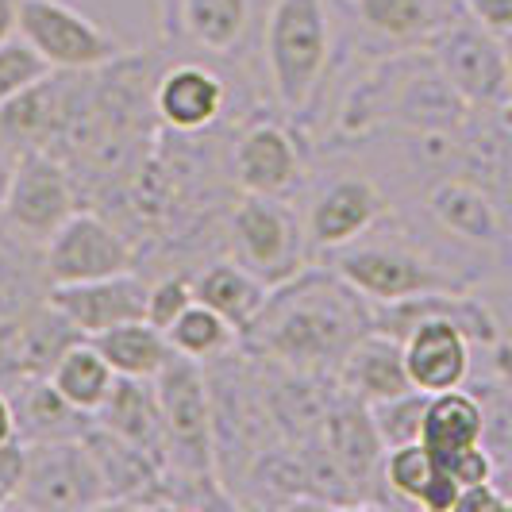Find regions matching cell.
Listing matches in <instances>:
<instances>
[{"mask_svg": "<svg viewBox=\"0 0 512 512\" xmlns=\"http://www.w3.org/2000/svg\"><path fill=\"white\" fill-rule=\"evenodd\" d=\"M147 293H151V282L139 270H124V274H108V278H93V282L51 285L47 301L85 339H93L108 328L147 320Z\"/></svg>", "mask_w": 512, "mask_h": 512, "instance_id": "9a60e30c", "label": "cell"}, {"mask_svg": "<svg viewBox=\"0 0 512 512\" xmlns=\"http://www.w3.org/2000/svg\"><path fill=\"white\" fill-rule=\"evenodd\" d=\"M77 208L81 193L66 162L51 151H20L8 201L0 208V228L31 247H43Z\"/></svg>", "mask_w": 512, "mask_h": 512, "instance_id": "ba28073f", "label": "cell"}, {"mask_svg": "<svg viewBox=\"0 0 512 512\" xmlns=\"http://www.w3.org/2000/svg\"><path fill=\"white\" fill-rule=\"evenodd\" d=\"M16 412V436L24 443H54V439H81L97 416L70 405L51 378H24L8 389Z\"/></svg>", "mask_w": 512, "mask_h": 512, "instance_id": "d6986e66", "label": "cell"}, {"mask_svg": "<svg viewBox=\"0 0 512 512\" xmlns=\"http://www.w3.org/2000/svg\"><path fill=\"white\" fill-rule=\"evenodd\" d=\"M231 77L212 62H170L154 74V116L158 124L181 135H201L228 124Z\"/></svg>", "mask_w": 512, "mask_h": 512, "instance_id": "5bb4252c", "label": "cell"}, {"mask_svg": "<svg viewBox=\"0 0 512 512\" xmlns=\"http://www.w3.org/2000/svg\"><path fill=\"white\" fill-rule=\"evenodd\" d=\"M497 509H512V497L505 493V486L497 478L478 482V486H466L459 493V505H455V512H497Z\"/></svg>", "mask_w": 512, "mask_h": 512, "instance_id": "4dcf8cb0", "label": "cell"}, {"mask_svg": "<svg viewBox=\"0 0 512 512\" xmlns=\"http://www.w3.org/2000/svg\"><path fill=\"white\" fill-rule=\"evenodd\" d=\"M12 505L39 512H81L108 509L101 470L89 455L85 439L27 443V474Z\"/></svg>", "mask_w": 512, "mask_h": 512, "instance_id": "9c48e42d", "label": "cell"}, {"mask_svg": "<svg viewBox=\"0 0 512 512\" xmlns=\"http://www.w3.org/2000/svg\"><path fill=\"white\" fill-rule=\"evenodd\" d=\"M436 470H439L436 455L416 439V443H401V447H389V451H385L382 478L393 501H401V505H420V497H424L428 482L436 478Z\"/></svg>", "mask_w": 512, "mask_h": 512, "instance_id": "484cf974", "label": "cell"}, {"mask_svg": "<svg viewBox=\"0 0 512 512\" xmlns=\"http://www.w3.org/2000/svg\"><path fill=\"white\" fill-rule=\"evenodd\" d=\"M332 378L339 385V393L355 397L362 405H374V401L416 389L409 378V366H405V343L397 335L378 332V328H370L347 347V355L339 359Z\"/></svg>", "mask_w": 512, "mask_h": 512, "instance_id": "e0dca14e", "label": "cell"}, {"mask_svg": "<svg viewBox=\"0 0 512 512\" xmlns=\"http://www.w3.org/2000/svg\"><path fill=\"white\" fill-rule=\"evenodd\" d=\"M505 62H509V108L505 112H512V35H505Z\"/></svg>", "mask_w": 512, "mask_h": 512, "instance_id": "f35d334b", "label": "cell"}, {"mask_svg": "<svg viewBox=\"0 0 512 512\" xmlns=\"http://www.w3.org/2000/svg\"><path fill=\"white\" fill-rule=\"evenodd\" d=\"M439 466H443L462 489L497 478V459H493V451H489L486 443H474V447H466V451H459V455L443 459Z\"/></svg>", "mask_w": 512, "mask_h": 512, "instance_id": "f546056e", "label": "cell"}, {"mask_svg": "<svg viewBox=\"0 0 512 512\" xmlns=\"http://www.w3.org/2000/svg\"><path fill=\"white\" fill-rule=\"evenodd\" d=\"M24 474H27V443L20 436L4 439L0 443V489L8 497H16L20 486H24Z\"/></svg>", "mask_w": 512, "mask_h": 512, "instance_id": "1f68e13d", "label": "cell"}, {"mask_svg": "<svg viewBox=\"0 0 512 512\" xmlns=\"http://www.w3.org/2000/svg\"><path fill=\"white\" fill-rule=\"evenodd\" d=\"M451 89L474 112H505L509 108V62L505 39L462 12L455 24L428 47Z\"/></svg>", "mask_w": 512, "mask_h": 512, "instance_id": "30bf717a", "label": "cell"}, {"mask_svg": "<svg viewBox=\"0 0 512 512\" xmlns=\"http://www.w3.org/2000/svg\"><path fill=\"white\" fill-rule=\"evenodd\" d=\"M93 343L120 378H143V382H154L158 370L174 355L166 332L154 328L151 320H131L120 328H108V332L93 335Z\"/></svg>", "mask_w": 512, "mask_h": 512, "instance_id": "603a6c76", "label": "cell"}, {"mask_svg": "<svg viewBox=\"0 0 512 512\" xmlns=\"http://www.w3.org/2000/svg\"><path fill=\"white\" fill-rule=\"evenodd\" d=\"M116 378H120V374L108 366V359L97 351L93 339L70 343L51 370V382L58 385V393H62L70 405H77L81 412H89V416L101 412V405L108 401Z\"/></svg>", "mask_w": 512, "mask_h": 512, "instance_id": "cb8c5ba5", "label": "cell"}, {"mask_svg": "<svg viewBox=\"0 0 512 512\" xmlns=\"http://www.w3.org/2000/svg\"><path fill=\"white\" fill-rule=\"evenodd\" d=\"M193 297L201 305L216 308L220 316H228L231 324L247 335L258 320V312L270 301V285L255 278L247 266H239L235 258L216 255L193 270Z\"/></svg>", "mask_w": 512, "mask_h": 512, "instance_id": "44dd1931", "label": "cell"}, {"mask_svg": "<svg viewBox=\"0 0 512 512\" xmlns=\"http://www.w3.org/2000/svg\"><path fill=\"white\" fill-rule=\"evenodd\" d=\"M193 301H197L193 297V274L189 270H162L151 282V293H147V320L166 332Z\"/></svg>", "mask_w": 512, "mask_h": 512, "instance_id": "f1b7e54d", "label": "cell"}, {"mask_svg": "<svg viewBox=\"0 0 512 512\" xmlns=\"http://www.w3.org/2000/svg\"><path fill=\"white\" fill-rule=\"evenodd\" d=\"M51 74V66L43 62V54L27 43L24 35H12L0 43V108L27 93L35 81Z\"/></svg>", "mask_w": 512, "mask_h": 512, "instance_id": "83f0119b", "label": "cell"}, {"mask_svg": "<svg viewBox=\"0 0 512 512\" xmlns=\"http://www.w3.org/2000/svg\"><path fill=\"white\" fill-rule=\"evenodd\" d=\"M154 12H158V35H162L166 43H178L181 0H154Z\"/></svg>", "mask_w": 512, "mask_h": 512, "instance_id": "e575fe53", "label": "cell"}, {"mask_svg": "<svg viewBox=\"0 0 512 512\" xmlns=\"http://www.w3.org/2000/svg\"><path fill=\"white\" fill-rule=\"evenodd\" d=\"M16 35H24L27 43L43 54V62L62 74L101 70L108 62L135 51L120 35H112L108 27L89 20L66 0H20Z\"/></svg>", "mask_w": 512, "mask_h": 512, "instance_id": "8992f818", "label": "cell"}, {"mask_svg": "<svg viewBox=\"0 0 512 512\" xmlns=\"http://www.w3.org/2000/svg\"><path fill=\"white\" fill-rule=\"evenodd\" d=\"M355 20V51L374 58L428 51L459 20L462 0H343Z\"/></svg>", "mask_w": 512, "mask_h": 512, "instance_id": "7c38bea8", "label": "cell"}, {"mask_svg": "<svg viewBox=\"0 0 512 512\" xmlns=\"http://www.w3.org/2000/svg\"><path fill=\"white\" fill-rule=\"evenodd\" d=\"M501 212H505V255H501V270L512 278V139H509V158H505V174H501Z\"/></svg>", "mask_w": 512, "mask_h": 512, "instance_id": "836d02e7", "label": "cell"}, {"mask_svg": "<svg viewBox=\"0 0 512 512\" xmlns=\"http://www.w3.org/2000/svg\"><path fill=\"white\" fill-rule=\"evenodd\" d=\"M43 270L51 285H74L139 270L135 247L101 208H77L74 216L43 243Z\"/></svg>", "mask_w": 512, "mask_h": 512, "instance_id": "8fae6325", "label": "cell"}, {"mask_svg": "<svg viewBox=\"0 0 512 512\" xmlns=\"http://www.w3.org/2000/svg\"><path fill=\"white\" fill-rule=\"evenodd\" d=\"M16 24H20V0H0V43L16 35Z\"/></svg>", "mask_w": 512, "mask_h": 512, "instance_id": "8d00e7d4", "label": "cell"}, {"mask_svg": "<svg viewBox=\"0 0 512 512\" xmlns=\"http://www.w3.org/2000/svg\"><path fill=\"white\" fill-rule=\"evenodd\" d=\"M166 339H170V347L178 355H189V359L197 362H212V359H224L228 351H235L243 343V332L231 324L228 316H220L216 308L193 301L166 328Z\"/></svg>", "mask_w": 512, "mask_h": 512, "instance_id": "d4e9b609", "label": "cell"}, {"mask_svg": "<svg viewBox=\"0 0 512 512\" xmlns=\"http://www.w3.org/2000/svg\"><path fill=\"white\" fill-rule=\"evenodd\" d=\"M81 439H85L89 455H93L97 470H101L108 509L112 505H170L166 470L143 447H135L131 439L108 432L97 420H93V428Z\"/></svg>", "mask_w": 512, "mask_h": 512, "instance_id": "2e32d148", "label": "cell"}, {"mask_svg": "<svg viewBox=\"0 0 512 512\" xmlns=\"http://www.w3.org/2000/svg\"><path fill=\"white\" fill-rule=\"evenodd\" d=\"M308 147L289 116L251 112L231 124L228 170L239 193L255 197H297L308 181Z\"/></svg>", "mask_w": 512, "mask_h": 512, "instance_id": "5b68a950", "label": "cell"}, {"mask_svg": "<svg viewBox=\"0 0 512 512\" xmlns=\"http://www.w3.org/2000/svg\"><path fill=\"white\" fill-rule=\"evenodd\" d=\"M428 397H432V393H424V389H409V393H397V397H385V401L366 405V409H370V420H374V428H378V436H382V443H385V451L420 439Z\"/></svg>", "mask_w": 512, "mask_h": 512, "instance_id": "4316f807", "label": "cell"}, {"mask_svg": "<svg viewBox=\"0 0 512 512\" xmlns=\"http://www.w3.org/2000/svg\"><path fill=\"white\" fill-rule=\"evenodd\" d=\"M224 255L247 266L255 278L278 289L312 266L305 212L289 197L239 193L224 220Z\"/></svg>", "mask_w": 512, "mask_h": 512, "instance_id": "277c9868", "label": "cell"}, {"mask_svg": "<svg viewBox=\"0 0 512 512\" xmlns=\"http://www.w3.org/2000/svg\"><path fill=\"white\" fill-rule=\"evenodd\" d=\"M262 58L270 101L297 128L316 112L335 70V31L328 0H274L262 16Z\"/></svg>", "mask_w": 512, "mask_h": 512, "instance_id": "3957f363", "label": "cell"}, {"mask_svg": "<svg viewBox=\"0 0 512 512\" xmlns=\"http://www.w3.org/2000/svg\"><path fill=\"white\" fill-rule=\"evenodd\" d=\"M305 189V231L312 255H328V251L355 243L382 216L393 212V197L385 193L382 178L366 170H335V174L316 178L312 185L305 181Z\"/></svg>", "mask_w": 512, "mask_h": 512, "instance_id": "52a82bcc", "label": "cell"}, {"mask_svg": "<svg viewBox=\"0 0 512 512\" xmlns=\"http://www.w3.org/2000/svg\"><path fill=\"white\" fill-rule=\"evenodd\" d=\"M255 0H181L178 39L216 62H239L255 35Z\"/></svg>", "mask_w": 512, "mask_h": 512, "instance_id": "ac0fdd59", "label": "cell"}, {"mask_svg": "<svg viewBox=\"0 0 512 512\" xmlns=\"http://www.w3.org/2000/svg\"><path fill=\"white\" fill-rule=\"evenodd\" d=\"M320 439H324L335 466L343 470L347 486L355 489L359 505H393L382 478L385 443L370 420V409L355 397L339 393V385H335L324 420H320Z\"/></svg>", "mask_w": 512, "mask_h": 512, "instance_id": "4fadbf2b", "label": "cell"}, {"mask_svg": "<svg viewBox=\"0 0 512 512\" xmlns=\"http://www.w3.org/2000/svg\"><path fill=\"white\" fill-rule=\"evenodd\" d=\"M97 424H104L108 432L131 439L135 447H143L158 466L166 470L170 462V443H166V424H162V409L154 397V382L143 378H116L108 401L97 412Z\"/></svg>", "mask_w": 512, "mask_h": 512, "instance_id": "ffe728a7", "label": "cell"}, {"mask_svg": "<svg viewBox=\"0 0 512 512\" xmlns=\"http://www.w3.org/2000/svg\"><path fill=\"white\" fill-rule=\"evenodd\" d=\"M16 162H20V151L0 139V208L8 201V189H12V178H16Z\"/></svg>", "mask_w": 512, "mask_h": 512, "instance_id": "d590c367", "label": "cell"}, {"mask_svg": "<svg viewBox=\"0 0 512 512\" xmlns=\"http://www.w3.org/2000/svg\"><path fill=\"white\" fill-rule=\"evenodd\" d=\"M16 436V412H12V397H8V389L0 385V443L4 439Z\"/></svg>", "mask_w": 512, "mask_h": 512, "instance_id": "74e56055", "label": "cell"}, {"mask_svg": "<svg viewBox=\"0 0 512 512\" xmlns=\"http://www.w3.org/2000/svg\"><path fill=\"white\" fill-rule=\"evenodd\" d=\"M320 262H328L370 305H393L420 293H451L478 285L428 231H420L405 212H397V205L366 235L320 255Z\"/></svg>", "mask_w": 512, "mask_h": 512, "instance_id": "7a4b0ae2", "label": "cell"}, {"mask_svg": "<svg viewBox=\"0 0 512 512\" xmlns=\"http://www.w3.org/2000/svg\"><path fill=\"white\" fill-rule=\"evenodd\" d=\"M374 328V305L328 262H312L293 282L270 289L243 343L301 374L332 378L347 347Z\"/></svg>", "mask_w": 512, "mask_h": 512, "instance_id": "6da1fadb", "label": "cell"}, {"mask_svg": "<svg viewBox=\"0 0 512 512\" xmlns=\"http://www.w3.org/2000/svg\"><path fill=\"white\" fill-rule=\"evenodd\" d=\"M8 505H12V497H8L4 489H0V509H8Z\"/></svg>", "mask_w": 512, "mask_h": 512, "instance_id": "ab89813d", "label": "cell"}, {"mask_svg": "<svg viewBox=\"0 0 512 512\" xmlns=\"http://www.w3.org/2000/svg\"><path fill=\"white\" fill-rule=\"evenodd\" d=\"M420 443L436 455V462L459 455L474 443H486V405L474 389H443L428 397Z\"/></svg>", "mask_w": 512, "mask_h": 512, "instance_id": "7402d4cb", "label": "cell"}, {"mask_svg": "<svg viewBox=\"0 0 512 512\" xmlns=\"http://www.w3.org/2000/svg\"><path fill=\"white\" fill-rule=\"evenodd\" d=\"M466 16L478 20L482 27H489L493 35H512V0H462Z\"/></svg>", "mask_w": 512, "mask_h": 512, "instance_id": "d6a6232c", "label": "cell"}]
</instances>
